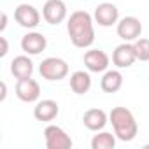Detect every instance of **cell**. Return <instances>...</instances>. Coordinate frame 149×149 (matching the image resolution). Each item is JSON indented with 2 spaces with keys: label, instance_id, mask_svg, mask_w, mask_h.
I'll return each mask as SVG.
<instances>
[{
  "label": "cell",
  "instance_id": "obj_13",
  "mask_svg": "<svg viewBox=\"0 0 149 149\" xmlns=\"http://www.w3.org/2000/svg\"><path fill=\"white\" fill-rule=\"evenodd\" d=\"M60 112V107L54 100H40L37 102V105L33 107V116L37 121H42V123H49L53 121Z\"/></svg>",
  "mask_w": 149,
  "mask_h": 149
},
{
  "label": "cell",
  "instance_id": "obj_5",
  "mask_svg": "<svg viewBox=\"0 0 149 149\" xmlns=\"http://www.w3.org/2000/svg\"><path fill=\"white\" fill-rule=\"evenodd\" d=\"M116 32L125 42H135L142 33V23L135 16H126L118 23Z\"/></svg>",
  "mask_w": 149,
  "mask_h": 149
},
{
  "label": "cell",
  "instance_id": "obj_14",
  "mask_svg": "<svg viewBox=\"0 0 149 149\" xmlns=\"http://www.w3.org/2000/svg\"><path fill=\"white\" fill-rule=\"evenodd\" d=\"M107 114H105V111H102V109H88L86 112H84V116H83V123H84V126L88 128V130H91V132H98V130H102L105 125H107Z\"/></svg>",
  "mask_w": 149,
  "mask_h": 149
},
{
  "label": "cell",
  "instance_id": "obj_1",
  "mask_svg": "<svg viewBox=\"0 0 149 149\" xmlns=\"http://www.w3.org/2000/svg\"><path fill=\"white\" fill-rule=\"evenodd\" d=\"M67 32L76 47H90L95 40V28H93V18L86 11H76L72 13L67 23Z\"/></svg>",
  "mask_w": 149,
  "mask_h": 149
},
{
  "label": "cell",
  "instance_id": "obj_9",
  "mask_svg": "<svg viewBox=\"0 0 149 149\" xmlns=\"http://www.w3.org/2000/svg\"><path fill=\"white\" fill-rule=\"evenodd\" d=\"M137 60V54H135V49H133V44L130 42H125V44H119L114 53H112V63L119 68H126V67H132Z\"/></svg>",
  "mask_w": 149,
  "mask_h": 149
},
{
  "label": "cell",
  "instance_id": "obj_18",
  "mask_svg": "<svg viewBox=\"0 0 149 149\" xmlns=\"http://www.w3.org/2000/svg\"><path fill=\"white\" fill-rule=\"evenodd\" d=\"M114 146H116V137L109 132H102V133L95 135L91 140L93 149H114Z\"/></svg>",
  "mask_w": 149,
  "mask_h": 149
},
{
  "label": "cell",
  "instance_id": "obj_11",
  "mask_svg": "<svg viewBox=\"0 0 149 149\" xmlns=\"http://www.w3.org/2000/svg\"><path fill=\"white\" fill-rule=\"evenodd\" d=\"M46 46H47V40L39 32H30V33L23 35V39H21V49L26 54H39L46 49Z\"/></svg>",
  "mask_w": 149,
  "mask_h": 149
},
{
  "label": "cell",
  "instance_id": "obj_22",
  "mask_svg": "<svg viewBox=\"0 0 149 149\" xmlns=\"http://www.w3.org/2000/svg\"><path fill=\"white\" fill-rule=\"evenodd\" d=\"M6 97H7V86H6V83H2V95H0V100H6Z\"/></svg>",
  "mask_w": 149,
  "mask_h": 149
},
{
  "label": "cell",
  "instance_id": "obj_12",
  "mask_svg": "<svg viewBox=\"0 0 149 149\" xmlns=\"http://www.w3.org/2000/svg\"><path fill=\"white\" fill-rule=\"evenodd\" d=\"M84 65L90 72H104L109 67V56L100 49H90L84 53Z\"/></svg>",
  "mask_w": 149,
  "mask_h": 149
},
{
  "label": "cell",
  "instance_id": "obj_7",
  "mask_svg": "<svg viewBox=\"0 0 149 149\" xmlns=\"http://www.w3.org/2000/svg\"><path fill=\"white\" fill-rule=\"evenodd\" d=\"M16 97L21 100V102H35L39 100L40 97V86L35 79L32 77H26V79H18V84H16Z\"/></svg>",
  "mask_w": 149,
  "mask_h": 149
},
{
  "label": "cell",
  "instance_id": "obj_19",
  "mask_svg": "<svg viewBox=\"0 0 149 149\" xmlns=\"http://www.w3.org/2000/svg\"><path fill=\"white\" fill-rule=\"evenodd\" d=\"M133 49H135L137 60L149 61V39H137L133 42Z\"/></svg>",
  "mask_w": 149,
  "mask_h": 149
},
{
  "label": "cell",
  "instance_id": "obj_21",
  "mask_svg": "<svg viewBox=\"0 0 149 149\" xmlns=\"http://www.w3.org/2000/svg\"><path fill=\"white\" fill-rule=\"evenodd\" d=\"M6 26H7V14H6V13H2V23H0V32H4V30H6Z\"/></svg>",
  "mask_w": 149,
  "mask_h": 149
},
{
  "label": "cell",
  "instance_id": "obj_10",
  "mask_svg": "<svg viewBox=\"0 0 149 149\" xmlns=\"http://www.w3.org/2000/svg\"><path fill=\"white\" fill-rule=\"evenodd\" d=\"M118 18H119L118 7L111 2H104L95 9V21L100 26H112L114 23H118Z\"/></svg>",
  "mask_w": 149,
  "mask_h": 149
},
{
  "label": "cell",
  "instance_id": "obj_2",
  "mask_svg": "<svg viewBox=\"0 0 149 149\" xmlns=\"http://www.w3.org/2000/svg\"><path fill=\"white\" fill-rule=\"evenodd\" d=\"M109 121L114 126V135L123 140V142H130L135 139L139 126L137 121L132 114V111H128L126 107H114L109 114Z\"/></svg>",
  "mask_w": 149,
  "mask_h": 149
},
{
  "label": "cell",
  "instance_id": "obj_16",
  "mask_svg": "<svg viewBox=\"0 0 149 149\" xmlns=\"http://www.w3.org/2000/svg\"><path fill=\"white\" fill-rule=\"evenodd\" d=\"M70 88H72L74 93H77V95L88 93L90 88H91V77H90V74L84 72V70L74 72L72 76H70Z\"/></svg>",
  "mask_w": 149,
  "mask_h": 149
},
{
  "label": "cell",
  "instance_id": "obj_20",
  "mask_svg": "<svg viewBox=\"0 0 149 149\" xmlns=\"http://www.w3.org/2000/svg\"><path fill=\"white\" fill-rule=\"evenodd\" d=\"M0 44H2V49H0V56H6V54H7V51H9L7 39H6V37H0Z\"/></svg>",
  "mask_w": 149,
  "mask_h": 149
},
{
  "label": "cell",
  "instance_id": "obj_4",
  "mask_svg": "<svg viewBox=\"0 0 149 149\" xmlns=\"http://www.w3.org/2000/svg\"><path fill=\"white\" fill-rule=\"evenodd\" d=\"M44 139H46V147L47 149H70L72 147V139L67 135V132L56 125H49L44 130Z\"/></svg>",
  "mask_w": 149,
  "mask_h": 149
},
{
  "label": "cell",
  "instance_id": "obj_17",
  "mask_svg": "<svg viewBox=\"0 0 149 149\" xmlns=\"http://www.w3.org/2000/svg\"><path fill=\"white\" fill-rule=\"evenodd\" d=\"M121 86H123V76H121V72H118V70L105 72L102 81H100V88L105 93H116V91L121 90Z\"/></svg>",
  "mask_w": 149,
  "mask_h": 149
},
{
  "label": "cell",
  "instance_id": "obj_15",
  "mask_svg": "<svg viewBox=\"0 0 149 149\" xmlns=\"http://www.w3.org/2000/svg\"><path fill=\"white\" fill-rule=\"evenodd\" d=\"M32 72H33V63H32V60L28 56L21 54V56H16L11 61V74L16 79L32 77Z\"/></svg>",
  "mask_w": 149,
  "mask_h": 149
},
{
  "label": "cell",
  "instance_id": "obj_6",
  "mask_svg": "<svg viewBox=\"0 0 149 149\" xmlns=\"http://www.w3.org/2000/svg\"><path fill=\"white\" fill-rule=\"evenodd\" d=\"M14 19L23 28H35L40 23V14L33 6L21 4V6H18L14 9Z\"/></svg>",
  "mask_w": 149,
  "mask_h": 149
},
{
  "label": "cell",
  "instance_id": "obj_8",
  "mask_svg": "<svg viewBox=\"0 0 149 149\" xmlns=\"http://www.w3.org/2000/svg\"><path fill=\"white\" fill-rule=\"evenodd\" d=\"M42 16L49 25H60L67 18V6L63 0H47L42 7Z\"/></svg>",
  "mask_w": 149,
  "mask_h": 149
},
{
  "label": "cell",
  "instance_id": "obj_3",
  "mask_svg": "<svg viewBox=\"0 0 149 149\" xmlns=\"http://www.w3.org/2000/svg\"><path fill=\"white\" fill-rule=\"evenodd\" d=\"M39 72L46 81H61L68 74V65H67L65 60L51 56V58L42 60V63L39 67Z\"/></svg>",
  "mask_w": 149,
  "mask_h": 149
}]
</instances>
